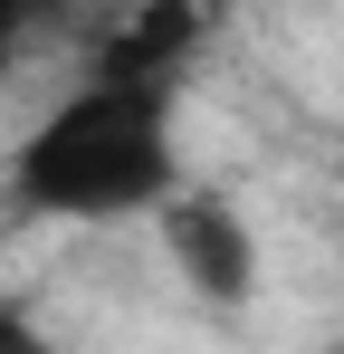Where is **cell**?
<instances>
[{"label":"cell","mask_w":344,"mask_h":354,"mask_svg":"<svg viewBox=\"0 0 344 354\" xmlns=\"http://www.w3.org/2000/svg\"><path fill=\"white\" fill-rule=\"evenodd\" d=\"M182 182V153H172V86L153 77H86L67 86L48 115L19 134L10 153V211L29 221H144Z\"/></svg>","instance_id":"cell-1"},{"label":"cell","mask_w":344,"mask_h":354,"mask_svg":"<svg viewBox=\"0 0 344 354\" xmlns=\"http://www.w3.org/2000/svg\"><path fill=\"white\" fill-rule=\"evenodd\" d=\"M335 354H344V335H335Z\"/></svg>","instance_id":"cell-5"},{"label":"cell","mask_w":344,"mask_h":354,"mask_svg":"<svg viewBox=\"0 0 344 354\" xmlns=\"http://www.w3.org/2000/svg\"><path fill=\"white\" fill-rule=\"evenodd\" d=\"M144 221L163 230L172 278L201 297L211 316H249V306H258V230H249V211H239L229 192L172 182V192L153 201V211H144Z\"/></svg>","instance_id":"cell-2"},{"label":"cell","mask_w":344,"mask_h":354,"mask_svg":"<svg viewBox=\"0 0 344 354\" xmlns=\"http://www.w3.org/2000/svg\"><path fill=\"white\" fill-rule=\"evenodd\" d=\"M39 0H0V86H10V58H19V29H29Z\"/></svg>","instance_id":"cell-4"},{"label":"cell","mask_w":344,"mask_h":354,"mask_svg":"<svg viewBox=\"0 0 344 354\" xmlns=\"http://www.w3.org/2000/svg\"><path fill=\"white\" fill-rule=\"evenodd\" d=\"M0 354H67V345H57L29 306H0Z\"/></svg>","instance_id":"cell-3"}]
</instances>
